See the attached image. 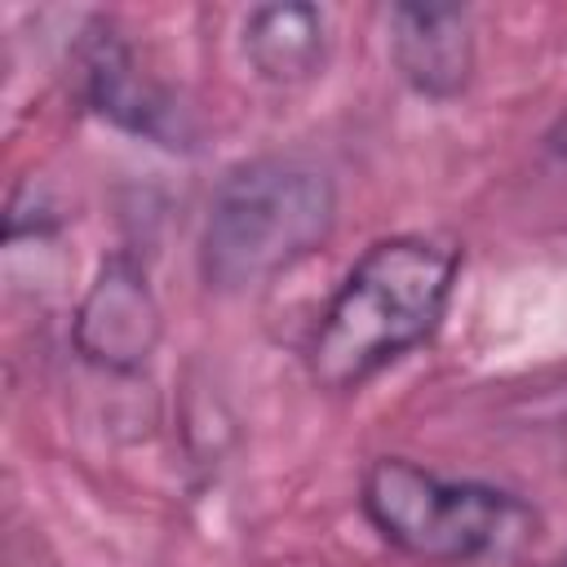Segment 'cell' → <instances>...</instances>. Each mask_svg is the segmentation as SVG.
I'll list each match as a JSON object with an SVG mask.
<instances>
[{
  "instance_id": "cell-2",
  "label": "cell",
  "mask_w": 567,
  "mask_h": 567,
  "mask_svg": "<svg viewBox=\"0 0 567 567\" xmlns=\"http://www.w3.org/2000/svg\"><path fill=\"white\" fill-rule=\"evenodd\" d=\"M337 226L332 177L297 155H257L235 164L199 230V275L217 292H244L292 270L328 244Z\"/></svg>"
},
{
  "instance_id": "cell-1",
  "label": "cell",
  "mask_w": 567,
  "mask_h": 567,
  "mask_svg": "<svg viewBox=\"0 0 567 567\" xmlns=\"http://www.w3.org/2000/svg\"><path fill=\"white\" fill-rule=\"evenodd\" d=\"M461 252L430 235L377 239L328 297L306 341V372L328 394H350L408 350L425 346L452 301Z\"/></svg>"
},
{
  "instance_id": "cell-8",
  "label": "cell",
  "mask_w": 567,
  "mask_h": 567,
  "mask_svg": "<svg viewBox=\"0 0 567 567\" xmlns=\"http://www.w3.org/2000/svg\"><path fill=\"white\" fill-rule=\"evenodd\" d=\"M549 146H554V151H563V155H567V120H563V124H558V128H554V133H549Z\"/></svg>"
},
{
  "instance_id": "cell-9",
  "label": "cell",
  "mask_w": 567,
  "mask_h": 567,
  "mask_svg": "<svg viewBox=\"0 0 567 567\" xmlns=\"http://www.w3.org/2000/svg\"><path fill=\"white\" fill-rule=\"evenodd\" d=\"M558 567H567V558H563V563H558Z\"/></svg>"
},
{
  "instance_id": "cell-6",
  "label": "cell",
  "mask_w": 567,
  "mask_h": 567,
  "mask_svg": "<svg viewBox=\"0 0 567 567\" xmlns=\"http://www.w3.org/2000/svg\"><path fill=\"white\" fill-rule=\"evenodd\" d=\"M385 44L399 80L430 102H452L474 80V18L461 4H394Z\"/></svg>"
},
{
  "instance_id": "cell-5",
  "label": "cell",
  "mask_w": 567,
  "mask_h": 567,
  "mask_svg": "<svg viewBox=\"0 0 567 567\" xmlns=\"http://www.w3.org/2000/svg\"><path fill=\"white\" fill-rule=\"evenodd\" d=\"M159 337H164V310L155 301L142 261L133 252H111L97 266L71 319V341L80 359L102 372L133 377L155 359Z\"/></svg>"
},
{
  "instance_id": "cell-3",
  "label": "cell",
  "mask_w": 567,
  "mask_h": 567,
  "mask_svg": "<svg viewBox=\"0 0 567 567\" xmlns=\"http://www.w3.org/2000/svg\"><path fill=\"white\" fill-rule=\"evenodd\" d=\"M359 509L385 545L430 567L509 558L536 532V509L523 496L474 478H443L408 456H377L363 470Z\"/></svg>"
},
{
  "instance_id": "cell-4",
  "label": "cell",
  "mask_w": 567,
  "mask_h": 567,
  "mask_svg": "<svg viewBox=\"0 0 567 567\" xmlns=\"http://www.w3.org/2000/svg\"><path fill=\"white\" fill-rule=\"evenodd\" d=\"M71 71L89 111L115 124L120 133H133L168 151H195L199 128L190 106H182V97L168 84L146 75L133 44L111 18H89L80 27V40L71 49Z\"/></svg>"
},
{
  "instance_id": "cell-7",
  "label": "cell",
  "mask_w": 567,
  "mask_h": 567,
  "mask_svg": "<svg viewBox=\"0 0 567 567\" xmlns=\"http://www.w3.org/2000/svg\"><path fill=\"white\" fill-rule=\"evenodd\" d=\"M328 13L306 0L257 4L244 18V58L248 66L279 89L310 84L328 66Z\"/></svg>"
}]
</instances>
